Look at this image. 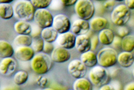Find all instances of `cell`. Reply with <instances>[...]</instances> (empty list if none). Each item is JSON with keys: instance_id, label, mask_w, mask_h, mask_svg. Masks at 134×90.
I'll return each instance as SVG.
<instances>
[{"instance_id": "obj_12", "label": "cell", "mask_w": 134, "mask_h": 90, "mask_svg": "<svg viewBox=\"0 0 134 90\" xmlns=\"http://www.w3.org/2000/svg\"><path fill=\"white\" fill-rule=\"evenodd\" d=\"M35 53L32 47L31 46H20L14 52L16 59L23 62L31 61L35 56Z\"/></svg>"}, {"instance_id": "obj_24", "label": "cell", "mask_w": 134, "mask_h": 90, "mask_svg": "<svg viewBox=\"0 0 134 90\" xmlns=\"http://www.w3.org/2000/svg\"><path fill=\"white\" fill-rule=\"evenodd\" d=\"M33 37L30 35L18 34L14 39V45L17 47L20 46H31Z\"/></svg>"}, {"instance_id": "obj_11", "label": "cell", "mask_w": 134, "mask_h": 90, "mask_svg": "<svg viewBox=\"0 0 134 90\" xmlns=\"http://www.w3.org/2000/svg\"><path fill=\"white\" fill-rule=\"evenodd\" d=\"M76 35L72 32H66L59 34L57 39V42L59 46L70 50L75 47Z\"/></svg>"}, {"instance_id": "obj_44", "label": "cell", "mask_w": 134, "mask_h": 90, "mask_svg": "<svg viewBox=\"0 0 134 90\" xmlns=\"http://www.w3.org/2000/svg\"><path fill=\"white\" fill-rule=\"evenodd\" d=\"M28 1H31V0H28Z\"/></svg>"}, {"instance_id": "obj_33", "label": "cell", "mask_w": 134, "mask_h": 90, "mask_svg": "<svg viewBox=\"0 0 134 90\" xmlns=\"http://www.w3.org/2000/svg\"><path fill=\"white\" fill-rule=\"evenodd\" d=\"M36 83L39 86L42 87H44L47 84L48 79L46 77L39 76L36 80Z\"/></svg>"}, {"instance_id": "obj_13", "label": "cell", "mask_w": 134, "mask_h": 90, "mask_svg": "<svg viewBox=\"0 0 134 90\" xmlns=\"http://www.w3.org/2000/svg\"><path fill=\"white\" fill-rule=\"evenodd\" d=\"M51 57L55 62L64 63L70 59L71 54L68 49L59 46L54 49L51 54Z\"/></svg>"}, {"instance_id": "obj_25", "label": "cell", "mask_w": 134, "mask_h": 90, "mask_svg": "<svg viewBox=\"0 0 134 90\" xmlns=\"http://www.w3.org/2000/svg\"><path fill=\"white\" fill-rule=\"evenodd\" d=\"M92 83L90 80L85 77L76 79L73 84L74 90H91L93 88Z\"/></svg>"}, {"instance_id": "obj_31", "label": "cell", "mask_w": 134, "mask_h": 90, "mask_svg": "<svg viewBox=\"0 0 134 90\" xmlns=\"http://www.w3.org/2000/svg\"><path fill=\"white\" fill-rule=\"evenodd\" d=\"M116 1L115 0H107L104 3V8L108 11H112L115 7Z\"/></svg>"}, {"instance_id": "obj_16", "label": "cell", "mask_w": 134, "mask_h": 90, "mask_svg": "<svg viewBox=\"0 0 134 90\" xmlns=\"http://www.w3.org/2000/svg\"><path fill=\"white\" fill-rule=\"evenodd\" d=\"M80 60L88 68H92L98 63L97 55L92 50L81 53Z\"/></svg>"}, {"instance_id": "obj_22", "label": "cell", "mask_w": 134, "mask_h": 90, "mask_svg": "<svg viewBox=\"0 0 134 90\" xmlns=\"http://www.w3.org/2000/svg\"><path fill=\"white\" fill-rule=\"evenodd\" d=\"M13 16V6L10 3H0V16L2 19L9 20Z\"/></svg>"}, {"instance_id": "obj_3", "label": "cell", "mask_w": 134, "mask_h": 90, "mask_svg": "<svg viewBox=\"0 0 134 90\" xmlns=\"http://www.w3.org/2000/svg\"><path fill=\"white\" fill-rule=\"evenodd\" d=\"M89 79L93 86L100 88L109 82V75L106 68L96 65L89 71Z\"/></svg>"}, {"instance_id": "obj_30", "label": "cell", "mask_w": 134, "mask_h": 90, "mask_svg": "<svg viewBox=\"0 0 134 90\" xmlns=\"http://www.w3.org/2000/svg\"><path fill=\"white\" fill-rule=\"evenodd\" d=\"M117 33L118 36L123 38L129 35L130 34V30L129 28L125 25L119 26L117 30Z\"/></svg>"}, {"instance_id": "obj_6", "label": "cell", "mask_w": 134, "mask_h": 90, "mask_svg": "<svg viewBox=\"0 0 134 90\" xmlns=\"http://www.w3.org/2000/svg\"><path fill=\"white\" fill-rule=\"evenodd\" d=\"M74 10L79 18L90 20L95 13V7L91 0H78L74 5Z\"/></svg>"}, {"instance_id": "obj_32", "label": "cell", "mask_w": 134, "mask_h": 90, "mask_svg": "<svg viewBox=\"0 0 134 90\" xmlns=\"http://www.w3.org/2000/svg\"><path fill=\"white\" fill-rule=\"evenodd\" d=\"M54 49H55L54 46L53 44H52V43L45 42L43 52H44V53L48 54H51V53L53 51Z\"/></svg>"}, {"instance_id": "obj_27", "label": "cell", "mask_w": 134, "mask_h": 90, "mask_svg": "<svg viewBox=\"0 0 134 90\" xmlns=\"http://www.w3.org/2000/svg\"><path fill=\"white\" fill-rule=\"evenodd\" d=\"M29 74L25 71H19L14 74L13 76V82L17 86H21L27 82Z\"/></svg>"}, {"instance_id": "obj_2", "label": "cell", "mask_w": 134, "mask_h": 90, "mask_svg": "<svg viewBox=\"0 0 134 90\" xmlns=\"http://www.w3.org/2000/svg\"><path fill=\"white\" fill-rule=\"evenodd\" d=\"M51 56L44 52L37 53L31 61V67L35 73L42 75L47 73L52 65Z\"/></svg>"}, {"instance_id": "obj_43", "label": "cell", "mask_w": 134, "mask_h": 90, "mask_svg": "<svg viewBox=\"0 0 134 90\" xmlns=\"http://www.w3.org/2000/svg\"><path fill=\"white\" fill-rule=\"evenodd\" d=\"M95 1H102V0H95Z\"/></svg>"}, {"instance_id": "obj_39", "label": "cell", "mask_w": 134, "mask_h": 90, "mask_svg": "<svg viewBox=\"0 0 134 90\" xmlns=\"http://www.w3.org/2000/svg\"><path fill=\"white\" fill-rule=\"evenodd\" d=\"M100 90H111V89H114L112 87L109 85V84H104L103 86H101V87H100Z\"/></svg>"}, {"instance_id": "obj_37", "label": "cell", "mask_w": 134, "mask_h": 90, "mask_svg": "<svg viewBox=\"0 0 134 90\" xmlns=\"http://www.w3.org/2000/svg\"><path fill=\"white\" fill-rule=\"evenodd\" d=\"M124 4L130 10H134V0H124Z\"/></svg>"}, {"instance_id": "obj_1", "label": "cell", "mask_w": 134, "mask_h": 90, "mask_svg": "<svg viewBox=\"0 0 134 90\" xmlns=\"http://www.w3.org/2000/svg\"><path fill=\"white\" fill-rule=\"evenodd\" d=\"M14 16L19 20L30 22L34 20L36 9L28 0H17L13 5Z\"/></svg>"}, {"instance_id": "obj_36", "label": "cell", "mask_w": 134, "mask_h": 90, "mask_svg": "<svg viewBox=\"0 0 134 90\" xmlns=\"http://www.w3.org/2000/svg\"><path fill=\"white\" fill-rule=\"evenodd\" d=\"M59 1L64 7H71L72 5H74L78 0H59Z\"/></svg>"}, {"instance_id": "obj_35", "label": "cell", "mask_w": 134, "mask_h": 90, "mask_svg": "<svg viewBox=\"0 0 134 90\" xmlns=\"http://www.w3.org/2000/svg\"><path fill=\"white\" fill-rule=\"evenodd\" d=\"M100 42L99 41L98 36L97 35H94L91 38V50L94 51L97 48L98 43Z\"/></svg>"}, {"instance_id": "obj_28", "label": "cell", "mask_w": 134, "mask_h": 90, "mask_svg": "<svg viewBox=\"0 0 134 90\" xmlns=\"http://www.w3.org/2000/svg\"><path fill=\"white\" fill-rule=\"evenodd\" d=\"M45 41L42 38L41 35H36L33 36L32 43L31 47L34 50L36 53H40L43 52V48H44Z\"/></svg>"}, {"instance_id": "obj_9", "label": "cell", "mask_w": 134, "mask_h": 90, "mask_svg": "<svg viewBox=\"0 0 134 90\" xmlns=\"http://www.w3.org/2000/svg\"><path fill=\"white\" fill-rule=\"evenodd\" d=\"M52 27L59 34H62L71 30V24L69 18L65 14H58L54 17Z\"/></svg>"}, {"instance_id": "obj_14", "label": "cell", "mask_w": 134, "mask_h": 90, "mask_svg": "<svg viewBox=\"0 0 134 90\" xmlns=\"http://www.w3.org/2000/svg\"><path fill=\"white\" fill-rule=\"evenodd\" d=\"M90 29L89 22L82 19H78L74 20L71 27V30L75 35L86 34Z\"/></svg>"}, {"instance_id": "obj_7", "label": "cell", "mask_w": 134, "mask_h": 90, "mask_svg": "<svg viewBox=\"0 0 134 90\" xmlns=\"http://www.w3.org/2000/svg\"><path fill=\"white\" fill-rule=\"evenodd\" d=\"M54 16L46 8L36 9L34 14V20L37 25L43 29L51 27L53 23Z\"/></svg>"}, {"instance_id": "obj_4", "label": "cell", "mask_w": 134, "mask_h": 90, "mask_svg": "<svg viewBox=\"0 0 134 90\" xmlns=\"http://www.w3.org/2000/svg\"><path fill=\"white\" fill-rule=\"evenodd\" d=\"M98 64L104 68L112 67L118 62V54L112 47H105L101 49L97 53Z\"/></svg>"}, {"instance_id": "obj_10", "label": "cell", "mask_w": 134, "mask_h": 90, "mask_svg": "<svg viewBox=\"0 0 134 90\" xmlns=\"http://www.w3.org/2000/svg\"><path fill=\"white\" fill-rule=\"evenodd\" d=\"M17 62L12 57L2 59L0 62V73L3 76L9 77L15 72Z\"/></svg>"}, {"instance_id": "obj_18", "label": "cell", "mask_w": 134, "mask_h": 90, "mask_svg": "<svg viewBox=\"0 0 134 90\" xmlns=\"http://www.w3.org/2000/svg\"><path fill=\"white\" fill-rule=\"evenodd\" d=\"M118 62L122 67L130 68L134 63V55L131 52L123 51L118 54Z\"/></svg>"}, {"instance_id": "obj_5", "label": "cell", "mask_w": 134, "mask_h": 90, "mask_svg": "<svg viewBox=\"0 0 134 90\" xmlns=\"http://www.w3.org/2000/svg\"><path fill=\"white\" fill-rule=\"evenodd\" d=\"M131 11L125 4H119L112 10L110 19L115 25H125L129 22L131 18Z\"/></svg>"}, {"instance_id": "obj_19", "label": "cell", "mask_w": 134, "mask_h": 90, "mask_svg": "<svg viewBox=\"0 0 134 90\" xmlns=\"http://www.w3.org/2000/svg\"><path fill=\"white\" fill-rule=\"evenodd\" d=\"M98 36L100 43L103 45L108 46L112 45L115 35L112 30L107 28L99 32Z\"/></svg>"}, {"instance_id": "obj_41", "label": "cell", "mask_w": 134, "mask_h": 90, "mask_svg": "<svg viewBox=\"0 0 134 90\" xmlns=\"http://www.w3.org/2000/svg\"><path fill=\"white\" fill-rule=\"evenodd\" d=\"M115 1L116 2H122V1H124V0H115Z\"/></svg>"}, {"instance_id": "obj_29", "label": "cell", "mask_w": 134, "mask_h": 90, "mask_svg": "<svg viewBox=\"0 0 134 90\" xmlns=\"http://www.w3.org/2000/svg\"><path fill=\"white\" fill-rule=\"evenodd\" d=\"M52 0H31L36 9L47 8L51 5Z\"/></svg>"}, {"instance_id": "obj_20", "label": "cell", "mask_w": 134, "mask_h": 90, "mask_svg": "<svg viewBox=\"0 0 134 90\" xmlns=\"http://www.w3.org/2000/svg\"><path fill=\"white\" fill-rule=\"evenodd\" d=\"M40 35L45 42L53 43L57 40L59 33L51 26L42 29L40 33Z\"/></svg>"}, {"instance_id": "obj_8", "label": "cell", "mask_w": 134, "mask_h": 90, "mask_svg": "<svg viewBox=\"0 0 134 90\" xmlns=\"http://www.w3.org/2000/svg\"><path fill=\"white\" fill-rule=\"evenodd\" d=\"M86 66L81 60H73L70 62L68 66V72L71 76L75 78L84 77L87 73Z\"/></svg>"}, {"instance_id": "obj_17", "label": "cell", "mask_w": 134, "mask_h": 90, "mask_svg": "<svg viewBox=\"0 0 134 90\" xmlns=\"http://www.w3.org/2000/svg\"><path fill=\"white\" fill-rule=\"evenodd\" d=\"M89 24L90 28L93 31L100 32L108 27L109 25V22L105 17L98 16L90 19Z\"/></svg>"}, {"instance_id": "obj_21", "label": "cell", "mask_w": 134, "mask_h": 90, "mask_svg": "<svg viewBox=\"0 0 134 90\" xmlns=\"http://www.w3.org/2000/svg\"><path fill=\"white\" fill-rule=\"evenodd\" d=\"M14 30L18 34L30 35L32 31L30 23L24 20H19L14 23Z\"/></svg>"}, {"instance_id": "obj_26", "label": "cell", "mask_w": 134, "mask_h": 90, "mask_svg": "<svg viewBox=\"0 0 134 90\" xmlns=\"http://www.w3.org/2000/svg\"><path fill=\"white\" fill-rule=\"evenodd\" d=\"M121 48L123 51L132 52L134 50V36L129 35L123 38Z\"/></svg>"}, {"instance_id": "obj_40", "label": "cell", "mask_w": 134, "mask_h": 90, "mask_svg": "<svg viewBox=\"0 0 134 90\" xmlns=\"http://www.w3.org/2000/svg\"><path fill=\"white\" fill-rule=\"evenodd\" d=\"M14 0H0V3H11Z\"/></svg>"}, {"instance_id": "obj_23", "label": "cell", "mask_w": 134, "mask_h": 90, "mask_svg": "<svg viewBox=\"0 0 134 90\" xmlns=\"http://www.w3.org/2000/svg\"><path fill=\"white\" fill-rule=\"evenodd\" d=\"M14 52L15 51L10 43L3 40L0 41V56L1 59L12 57Z\"/></svg>"}, {"instance_id": "obj_34", "label": "cell", "mask_w": 134, "mask_h": 90, "mask_svg": "<svg viewBox=\"0 0 134 90\" xmlns=\"http://www.w3.org/2000/svg\"><path fill=\"white\" fill-rule=\"evenodd\" d=\"M121 41L122 38L121 37L119 36H115L114 38V39L113 40L112 45L114 48H120L121 47Z\"/></svg>"}, {"instance_id": "obj_15", "label": "cell", "mask_w": 134, "mask_h": 90, "mask_svg": "<svg viewBox=\"0 0 134 90\" xmlns=\"http://www.w3.org/2000/svg\"><path fill=\"white\" fill-rule=\"evenodd\" d=\"M75 48L80 53L91 50V38L86 34L76 36Z\"/></svg>"}, {"instance_id": "obj_38", "label": "cell", "mask_w": 134, "mask_h": 90, "mask_svg": "<svg viewBox=\"0 0 134 90\" xmlns=\"http://www.w3.org/2000/svg\"><path fill=\"white\" fill-rule=\"evenodd\" d=\"M125 90H134V82L130 83L125 86Z\"/></svg>"}, {"instance_id": "obj_42", "label": "cell", "mask_w": 134, "mask_h": 90, "mask_svg": "<svg viewBox=\"0 0 134 90\" xmlns=\"http://www.w3.org/2000/svg\"><path fill=\"white\" fill-rule=\"evenodd\" d=\"M132 76H133V77H134V68L133 69V70H132Z\"/></svg>"}]
</instances>
